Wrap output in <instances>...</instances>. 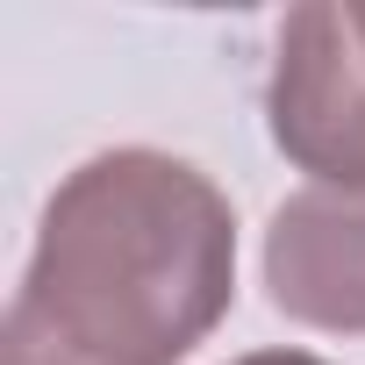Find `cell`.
Segmentation results:
<instances>
[{
	"instance_id": "1",
	"label": "cell",
	"mask_w": 365,
	"mask_h": 365,
	"mask_svg": "<svg viewBox=\"0 0 365 365\" xmlns=\"http://www.w3.org/2000/svg\"><path fill=\"white\" fill-rule=\"evenodd\" d=\"M15 301L108 365H179L237 301V215L187 158L101 150L51 194Z\"/></svg>"
},
{
	"instance_id": "2",
	"label": "cell",
	"mask_w": 365,
	"mask_h": 365,
	"mask_svg": "<svg viewBox=\"0 0 365 365\" xmlns=\"http://www.w3.org/2000/svg\"><path fill=\"white\" fill-rule=\"evenodd\" d=\"M265 122L287 165L315 172V187H365V43L351 8H294L272 51Z\"/></svg>"
},
{
	"instance_id": "3",
	"label": "cell",
	"mask_w": 365,
	"mask_h": 365,
	"mask_svg": "<svg viewBox=\"0 0 365 365\" xmlns=\"http://www.w3.org/2000/svg\"><path fill=\"white\" fill-rule=\"evenodd\" d=\"M265 294L301 329L365 336V187H301L272 208Z\"/></svg>"
},
{
	"instance_id": "4",
	"label": "cell",
	"mask_w": 365,
	"mask_h": 365,
	"mask_svg": "<svg viewBox=\"0 0 365 365\" xmlns=\"http://www.w3.org/2000/svg\"><path fill=\"white\" fill-rule=\"evenodd\" d=\"M0 365H108L93 351H79L65 329H51L36 308L8 301V322H0Z\"/></svg>"
},
{
	"instance_id": "5",
	"label": "cell",
	"mask_w": 365,
	"mask_h": 365,
	"mask_svg": "<svg viewBox=\"0 0 365 365\" xmlns=\"http://www.w3.org/2000/svg\"><path fill=\"white\" fill-rule=\"evenodd\" d=\"M230 365H329V358H315V351H244Z\"/></svg>"
},
{
	"instance_id": "6",
	"label": "cell",
	"mask_w": 365,
	"mask_h": 365,
	"mask_svg": "<svg viewBox=\"0 0 365 365\" xmlns=\"http://www.w3.org/2000/svg\"><path fill=\"white\" fill-rule=\"evenodd\" d=\"M351 29H358V43H365V8H351Z\"/></svg>"
}]
</instances>
